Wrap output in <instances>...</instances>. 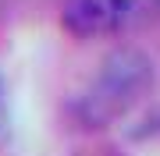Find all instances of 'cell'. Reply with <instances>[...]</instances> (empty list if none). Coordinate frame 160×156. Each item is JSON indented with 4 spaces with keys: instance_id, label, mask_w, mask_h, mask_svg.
<instances>
[{
    "instance_id": "obj_1",
    "label": "cell",
    "mask_w": 160,
    "mask_h": 156,
    "mask_svg": "<svg viewBox=\"0 0 160 156\" xmlns=\"http://www.w3.org/2000/svg\"><path fill=\"white\" fill-rule=\"evenodd\" d=\"M153 85V60L135 46L107 53L71 96V117L82 128H107L125 117Z\"/></svg>"
},
{
    "instance_id": "obj_2",
    "label": "cell",
    "mask_w": 160,
    "mask_h": 156,
    "mask_svg": "<svg viewBox=\"0 0 160 156\" xmlns=\"http://www.w3.org/2000/svg\"><path fill=\"white\" fill-rule=\"evenodd\" d=\"M61 21L78 39L132 35L160 21V0H64Z\"/></svg>"
},
{
    "instance_id": "obj_3",
    "label": "cell",
    "mask_w": 160,
    "mask_h": 156,
    "mask_svg": "<svg viewBox=\"0 0 160 156\" xmlns=\"http://www.w3.org/2000/svg\"><path fill=\"white\" fill-rule=\"evenodd\" d=\"M7 135V96H4V78H0V139Z\"/></svg>"
}]
</instances>
